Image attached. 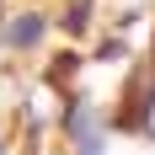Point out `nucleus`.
<instances>
[{
  "label": "nucleus",
  "mask_w": 155,
  "mask_h": 155,
  "mask_svg": "<svg viewBox=\"0 0 155 155\" xmlns=\"http://www.w3.org/2000/svg\"><path fill=\"white\" fill-rule=\"evenodd\" d=\"M11 38H16V43H32V38H38V16H21V27H16Z\"/></svg>",
  "instance_id": "nucleus-1"
}]
</instances>
